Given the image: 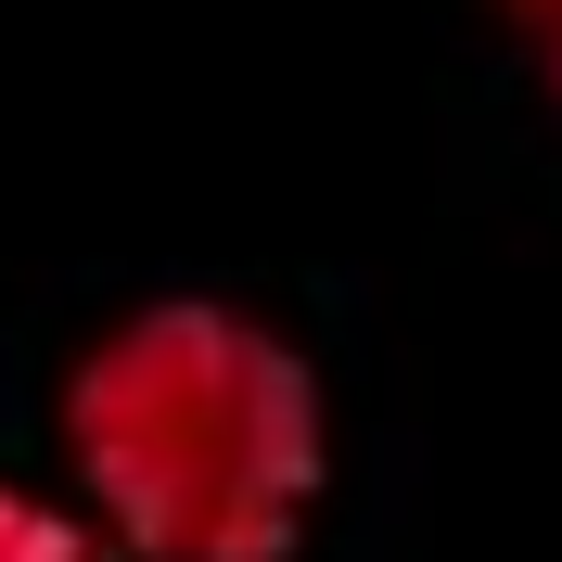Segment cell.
<instances>
[{
    "label": "cell",
    "instance_id": "obj_1",
    "mask_svg": "<svg viewBox=\"0 0 562 562\" xmlns=\"http://www.w3.org/2000/svg\"><path fill=\"white\" fill-rule=\"evenodd\" d=\"M65 473L128 562H294L333 486V409L256 307L154 294L65 371Z\"/></svg>",
    "mask_w": 562,
    "mask_h": 562
},
{
    "label": "cell",
    "instance_id": "obj_2",
    "mask_svg": "<svg viewBox=\"0 0 562 562\" xmlns=\"http://www.w3.org/2000/svg\"><path fill=\"white\" fill-rule=\"evenodd\" d=\"M0 562H90V525H77V512H52L38 486H13V473H0Z\"/></svg>",
    "mask_w": 562,
    "mask_h": 562
},
{
    "label": "cell",
    "instance_id": "obj_3",
    "mask_svg": "<svg viewBox=\"0 0 562 562\" xmlns=\"http://www.w3.org/2000/svg\"><path fill=\"white\" fill-rule=\"evenodd\" d=\"M498 13H512L525 38H562V0H498Z\"/></svg>",
    "mask_w": 562,
    "mask_h": 562
},
{
    "label": "cell",
    "instance_id": "obj_4",
    "mask_svg": "<svg viewBox=\"0 0 562 562\" xmlns=\"http://www.w3.org/2000/svg\"><path fill=\"white\" fill-rule=\"evenodd\" d=\"M537 77H550V103H562V38H537Z\"/></svg>",
    "mask_w": 562,
    "mask_h": 562
}]
</instances>
